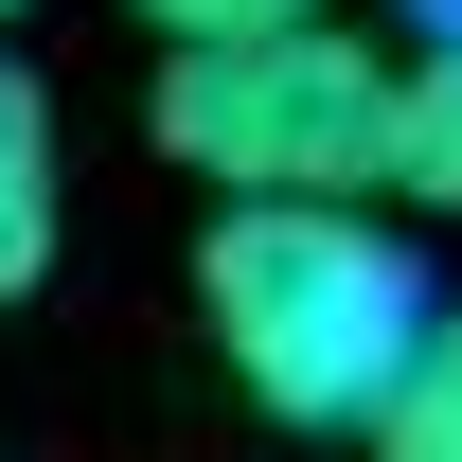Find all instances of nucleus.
<instances>
[{
    "label": "nucleus",
    "instance_id": "f257e3e1",
    "mask_svg": "<svg viewBox=\"0 0 462 462\" xmlns=\"http://www.w3.org/2000/svg\"><path fill=\"white\" fill-rule=\"evenodd\" d=\"M196 320L267 427H374L445 302L409 267V231H374L356 196H231L196 231Z\"/></svg>",
    "mask_w": 462,
    "mask_h": 462
},
{
    "label": "nucleus",
    "instance_id": "f03ea898",
    "mask_svg": "<svg viewBox=\"0 0 462 462\" xmlns=\"http://www.w3.org/2000/svg\"><path fill=\"white\" fill-rule=\"evenodd\" d=\"M161 161H196L214 196H392L409 161V71L338 18L302 36H231V54H161Z\"/></svg>",
    "mask_w": 462,
    "mask_h": 462
},
{
    "label": "nucleus",
    "instance_id": "7ed1b4c3",
    "mask_svg": "<svg viewBox=\"0 0 462 462\" xmlns=\"http://www.w3.org/2000/svg\"><path fill=\"white\" fill-rule=\"evenodd\" d=\"M54 267V107H36V71H0V302Z\"/></svg>",
    "mask_w": 462,
    "mask_h": 462
},
{
    "label": "nucleus",
    "instance_id": "20e7f679",
    "mask_svg": "<svg viewBox=\"0 0 462 462\" xmlns=\"http://www.w3.org/2000/svg\"><path fill=\"white\" fill-rule=\"evenodd\" d=\"M392 196H427V214H462V18L409 54V161H392Z\"/></svg>",
    "mask_w": 462,
    "mask_h": 462
},
{
    "label": "nucleus",
    "instance_id": "39448f33",
    "mask_svg": "<svg viewBox=\"0 0 462 462\" xmlns=\"http://www.w3.org/2000/svg\"><path fill=\"white\" fill-rule=\"evenodd\" d=\"M374 462H462V320H427V356L392 374V409L356 427Z\"/></svg>",
    "mask_w": 462,
    "mask_h": 462
},
{
    "label": "nucleus",
    "instance_id": "423d86ee",
    "mask_svg": "<svg viewBox=\"0 0 462 462\" xmlns=\"http://www.w3.org/2000/svg\"><path fill=\"white\" fill-rule=\"evenodd\" d=\"M143 18H161V54H231V36H302L338 0H143Z\"/></svg>",
    "mask_w": 462,
    "mask_h": 462
},
{
    "label": "nucleus",
    "instance_id": "0eeeda50",
    "mask_svg": "<svg viewBox=\"0 0 462 462\" xmlns=\"http://www.w3.org/2000/svg\"><path fill=\"white\" fill-rule=\"evenodd\" d=\"M0 18H18V0H0Z\"/></svg>",
    "mask_w": 462,
    "mask_h": 462
}]
</instances>
